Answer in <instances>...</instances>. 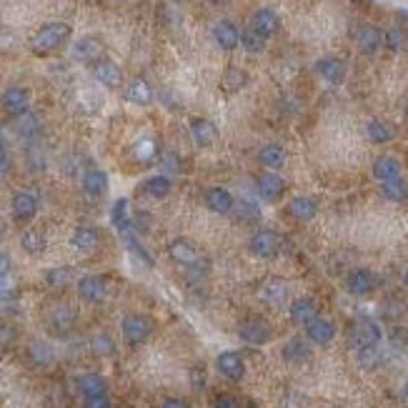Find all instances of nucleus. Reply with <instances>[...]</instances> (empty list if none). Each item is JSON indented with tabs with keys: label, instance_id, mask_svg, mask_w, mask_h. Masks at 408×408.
Listing matches in <instances>:
<instances>
[{
	"label": "nucleus",
	"instance_id": "23",
	"mask_svg": "<svg viewBox=\"0 0 408 408\" xmlns=\"http://www.w3.org/2000/svg\"><path fill=\"white\" fill-rule=\"evenodd\" d=\"M125 98L136 105H151L155 93H153V85L148 83L146 78H133L128 90H125Z\"/></svg>",
	"mask_w": 408,
	"mask_h": 408
},
{
	"label": "nucleus",
	"instance_id": "13",
	"mask_svg": "<svg viewBox=\"0 0 408 408\" xmlns=\"http://www.w3.org/2000/svg\"><path fill=\"white\" fill-rule=\"evenodd\" d=\"M105 283L103 278L98 276H83L78 281V296L83 298L85 303H100L105 298Z\"/></svg>",
	"mask_w": 408,
	"mask_h": 408
},
{
	"label": "nucleus",
	"instance_id": "15",
	"mask_svg": "<svg viewBox=\"0 0 408 408\" xmlns=\"http://www.w3.org/2000/svg\"><path fill=\"white\" fill-rule=\"evenodd\" d=\"M191 136H193V140L201 148H211L218 140V128H215V123L206 120V118H193L191 120Z\"/></svg>",
	"mask_w": 408,
	"mask_h": 408
},
{
	"label": "nucleus",
	"instance_id": "2",
	"mask_svg": "<svg viewBox=\"0 0 408 408\" xmlns=\"http://www.w3.org/2000/svg\"><path fill=\"white\" fill-rule=\"evenodd\" d=\"M120 331H123V339L131 346H140L153 333V323L146 316H140V313H128L123 319V323H120Z\"/></svg>",
	"mask_w": 408,
	"mask_h": 408
},
{
	"label": "nucleus",
	"instance_id": "32",
	"mask_svg": "<svg viewBox=\"0 0 408 408\" xmlns=\"http://www.w3.org/2000/svg\"><path fill=\"white\" fill-rule=\"evenodd\" d=\"M111 221L120 233H125V230L131 228V203H128V198H118V201L113 203Z\"/></svg>",
	"mask_w": 408,
	"mask_h": 408
},
{
	"label": "nucleus",
	"instance_id": "4",
	"mask_svg": "<svg viewBox=\"0 0 408 408\" xmlns=\"http://www.w3.org/2000/svg\"><path fill=\"white\" fill-rule=\"evenodd\" d=\"M93 78L105 88H120L123 85V70L120 65L108 58H100L98 63H93Z\"/></svg>",
	"mask_w": 408,
	"mask_h": 408
},
{
	"label": "nucleus",
	"instance_id": "37",
	"mask_svg": "<svg viewBox=\"0 0 408 408\" xmlns=\"http://www.w3.org/2000/svg\"><path fill=\"white\" fill-rule=\"evenodd\" d=\"M383 45H386L388 50H394V53H403V50H408V30L406 28H388L386 33H383Z\"/></svg>",
	"mask_w": 408,
	"mask_h": 408
},
{
	"label": "nucleus",
	"instance_id": "43",
	"mask_svg": "<svg viewBox=\"0 0 408 408\" xmlns=\"http://www.w3.org/2000/svg\"><path fill=\"white\" fill-rule=\"evenodd\" d=\"M15 131L21 133V136H35V133L41 131V120L33 116V113H23V116H18V123H15Z\"/></svg>",
	"mask_w": 408,
	"mask_h": 408
},
{
	"label": "nucleus",
	"instance_id": "47",
	"mask_svg": "<svg viewBox=\"0 0 408 408\" xmlns=\"http://www.w3.org/2000/svg\"><path fill=\"white\" fill-rule=\"evenodd\" d=\"M73 278V268H50L45 270V281L50 286H65Z\"/></svg>",
	"mask_w": 408,
	"mask_h": 408
},
{
	"label": "nucleus",
	"instance_id": "5",
	"mask_svg": "<svg viewBox=\"0 0 408 408\" xmlns=\"http://www.w3.org/2000/svg\"><path fill=\"white\" fill-rule=\"evenodd\" d=\"M238 336H241L246 343H253V346H263V343H268L270 336H273V328H270L266 321L261 319H250L246 323H241L238 328Z\"/></svg>",
	"mask_w": 408,
	"mask_h": 408
},
{
	"label": "nucleus",
	"instance_id": "36",
	"mask_svg": "<svg viewBox=\"0 0 408 408\" xmlns=\"http://www.w3.org/2000/svg\"><path fill=\"white\" fill-rule=\"evenodd\" d=\"M246 83H248V76H246V70L230 65V68L223 73L221 88L226 90V93H238L241 88H246Z\"/></svg>",
	"mask_w": 408,
	"mask_h": 408
},
{
	"label": "nucleus",
	"instance_id": "48",
	"mask_svg": "<svg viewBox=\"0 0 408 408\" xmlns=\"http://www.w3.org/2000/svg\"><path fill=\"white\" fill-rule=\"evenodd\" d=\"M93 348H96L100 356H113L116 353V346H113V341L105 336V333H98L96 341H93Z\"/></svg>",
	"mask_w": 408,
	"mask_h": 408
},
{
	"label": "nucleus",
	"instance_id": "35",
	"mask_svg": "<svg viewBox=\"0 0 408 408\" xmlns=\"http://www.w3.org/2000/svg\"><path fill=\"white\" fill-rule=\"evenodd\" d=\"M261 296H263V301H266V303L278 305V303H283L286 296H288V286H286L281 278H273V281H268V283L263 286Z\"/></svg>",
	"mask_w": 408,
	"mask_h": 408
},
{
	"label": "nucleus",
	"instance_id": "40",
	"mask_svg": "<svg viewBox=\"0 0 408 408\" xmlns=\"http://www.w3.org/2000/svg\"><path fill=\"white\" fill-rule=\"evenodd\" d=\"M30 358H33L35 366H50L56 361V351L45 341H33L30 343Z\"/></svg>",
	"mask_w": 408,
	"mask_h": 408
},
{
	"label": "nucleus",
	"instance_id": "21",
	"mask_svg": "<svg viewBox=\"0 0 408 408\" xmlns=\"http://www.w3.org/2000/svg\"><path fill=\"white\" fill-rule=\"evenodd\" d=\"M401 173H403V168H401V163H398V158H394V155H380V158L374 160V175L380 183L401 178Z\"/></svg>",
	"mask_w": 408,
	"mask_h": 408
},
{
	"label": "nucleus",
	"instance_id": "29",
	"mask_svg": "<svg viewBox=\"0 0 408 408\" xmlns=\"http://www.w3.org/2000/svg\"><path fill=\"white\" fill-rule=\"evenodd\" d=\"M83 191L88 195H103L108 191V175L100 171V168H90L83 173Z\"/></svg>",
	"mask_w": 408,
	"mask_h": 408
},
{
	"label": "nucleus",
	"instance_id": "28",
	"mask_svg": "<svg viewBox=\"0 0 408 408\" xmlns=\"http://www.w3.org/2000/svg\"><path fill=\"white\" fill-rule=\"evenodd\" d=\"M78 391L83 398H93V396H103L108 394V383L103 380V376L98 374H85L78 378Z\"/></svg>",
	"mask_w": 408,
	"mask_h": 408
},
{
	"label": "nucleus",
	"instance_id": "60",
	"mask_svg": "<svg viewBox=\"0 0 408 408\" xmlns=\"http://www.w3.org/2000/svg\"><path fill=\"white\" fill-rule=\"evenodd\" d=\"M406 116H408V100H406Z\"/></svg>",
	"mask_w": 408,
	"mask_h": 408
},
{
	"label": "nucleus",
	"instance_id": "45",
	"mask_svg": "<svg viewBox=\"0 0 408 408\" xmlns=\"http://www.w3.org/2000/svg\"><path fill=\"white\" fill-rule=\"evenodd\" d=\"M160 168H163V173H168V175H178L183 166H180V158L173 151H166V153H160Z\"/></svg>",
	"mask_w": 408,
	"mask_h": 408
},
{
	"label": "nucleus",
	"instance_id": "58",
	"mask_svg": "<svg viewBox=\"0 0 408 408\" xmlns=\"http://www.w3.org/2000/svg\"><path fill=\"white\" fill-rule=\"evenodd\" d=\"M208 3H213V6H218V3H223V0H208Z\"/></svg>",
	"mask_w": 408,
	"mask_h": 408
},
{
	"label": "nucleus",
	"instance_id": "34",
	"mask_svg": "<svg viewBox=\"0 0 408 408\" xmlns=\"http://www.w3.org/2000/svg\"><path fill=\"white\" fill-rule=\"evenodd\" d=\"M380 193H383V198H388V201H408V180L396 178V180H388V183H380Z\"/></svg>",
	"mask_w": 408,
	"mask_h": 408
},
{
	"label": "nucleus",
	"instance_id": "49",
	"mask_svg": "<svg viewBox=\"0 0 408 408\" xmlns=\"http://www.w3.org/2000/svg\"><path fill=\"white\" fill-rule=\"evenodd\" d=\"M85 408H113L111 403V396L103 394V396H93V398H83Z\"/></svg>",
	"mask_w": 408,
	"mask_h": 408
},
{
	"label": "nucleus",
	"instance_id": "11",
	"mask_svg": "<svg viewBox=\"0 0 408 408\" xmlns=\"http://www.w3.org/2000/svg\"><path fill=\"white\" fill-rule=\"evenodd\" d=\"M70 56L76 58V61H80V63H98L100 61V56H103V43L98 41V38H93V35L80 38V41L73 45Z\"/></svg>",
	"mask_w": 408,
	"mask_h": 408
},
{
	"label": "nucleus",
	"instance_id": "31",
	"mask_svg": "<svg viewBox=\"0 0 408 408\" xmlns=\"http://www.w3.org/2000/svg\"><path fill=\"white\" fill-rule=\"evenodd\" d=\"M171 178L168 175H153L148 178L143 186H140V193H146L148 198H155V201H163L168 193H171Z\"/></svg>",
	"mask_w": 408,
	"mask_h": 408
},
{
	"label": "nucleus",
	"instance_id": "16",
	"mask_svg": "<svg viewBox=\"0 0 408 408\" xmlns=\"http://www.w3.org/2000/svg\"><path fill=\"white\" fill-rule=\"evenodd\" d=\"M258 193H261L263 201H278L281 195L286 193V180L278 173H263L258 178Z\"/></svg>",
	"mask_w": 408,
	"mask_h": 408
},
{
	"label": "nucleus",
	"instance_id": "50",
	"mask_svg": "<svg viewBox=\"0 0 408 408\" xmlns=\"http://www.w3.org/2000/svg\"><path fill=\"white\" fill-rule=\"evenodd\" d=\"M13 288H15L13 278H10V276H0V298L10 296V293H13Z\"/></svg>",
	"mask_w": 408,
	"mask_h": 408
},
{
	"label": "nucleus",
	"instance_id": "52",
	"mask_svg": "<svg viewBox=\"0 0 408 408\" xmlns=\"http://www.w3.org/2000/svg\"><path fill=\"white\" fill-rule=\"evenodd\" d=\"M10 268H13V261H10V256L0 250V276H10Z\"/></svg>",
	"mask_w": 408,
	"mask_h": 408
},
{
	"label": "nucleus",
	"instance_id": "53",
	"mask_svg": "<svg viewBox=\"0 0 408 408\" xmlns=\"http://www.w3.org/2000/svg\"><path fill=\"white\" fill-rule=\"evenodd\" d=\"M8 173V151H6V143L0 138V175Z\"/></svg>",
	"mask_w": 408,
	"mask_h": 408
},
{
	"label": "nucleus",
	"instance_id": "6",
	"mask_svg": "<svg viewBox=\"0 0 408 408\" xmlns=\"http://www.w3.org/2000/svg\"><path fill=\"white\" fill-rule=\"evenodd\" d=\"M278 246H281V243H278V235L268 228L253 233V238H250V243H248L250 253L258 258H273L278 253Z\"/></svg>",
	"mask_w": 408,
	"mask_h": 408
},
{
	"label": "nucleus",
	"instance_id": "3",
	"mask_svg": "<svg viewBox=\"0 0 408 408\" xmlns=\"http://www.w3.org/2000/svg\"><path fill=\"white\" fill-rule=\"evenodd\" d=\"M351 343L358 348H368V346H378L380 343V325L374 319H358L351 325Z\"/></svg>",
	"mask_w": 408,
	"mask_h": 408
},
{
	"label": "nucleus",
	"instance_id": "8",
	"mask_svg": "<svg viewBox=\"0 0 408 408\" xmlns=\"http://www.w3.org/2000/svg\"><path fill=\"white\" fill-rule=\"evenodd\" d=\"M28 103H30V96L25 88H8L0 98V108L10 116H23V113H28Z\"/></svg>",
	"mask_w": 408,
	"mask_h": 408
},
{
	"label": "nucleus",
	"instance_id": "30",
	"mask_svg": "<svg viewBox=\"0 0 408 408\" xmlns=\"http://www.w3.org/2000/svg\"><path fill=\"white\" fill-rule=\"evenodd\" d=\"M160 155V148H158V140L153 138V136H143L140 140H136V146H133V158L140 160V163H151Z\"/></svg>",
	"mask_w": 408,
	"mask_h": 408
},
{
	"label": "nucleus",
	"instance_id": "1",
	"mask_svg": "<svg viewBox=\"0 0 408 408\" xmlns=\"http://www.w3.org/2000/svg\"><path fill=\"white\" fill-rule=\"evenodd\" d=\"M68 38H70L68 23H63V21L45 23V25L30 38V50H33L35 56H48V53L61 48Z\"/></svg>",
	"mask_w": 408,
	"mask_h": 408
},
{
	"label": "nucleus",
	"instance_id": "24",
	"mask_svg": "<svg viewBox=\"0 0 408 408\" xmlns=\"http://www.w3.org/2000/svg\"><path fill=\"white\" fill-rule=\"evenodd\" d=\"M250 28L256 30V33H261L263 38H270L273 33H278V28H281V18H278L273 10H268V8H261L256 15H253V25Z\"/></svg>",
	"mask_w": 408,
	"mask_h": 408
},
{
	"label": "nucleus",
	"instance_id": "59",
	"mask_svg": "<svg viewBox=\"0 0 408 408\" xmlns=\"http://www.w3.org/2000/svg\"><path fill=\"white\" fill-rule=\"evenodd\" d=\"M403 394H406V398H408V380H406V388H403Z\"/></svg>",
	"mask_w": 408,
	"mask_h": 408
},
{
	"label": "nucleus",
	"instance_id": "46",
	"mask_svg": "<svg viewBox=\"0 0 408 408\" xmlns=\"http://www.w3.org/2000/svg\"><path fill=\"white\" fill-rule=\"evenodd\" d=\"M125 243H128L131 253H136V258H140V261L146 263V266H153V258L148 256V250L138 243V238H136V235H131V230H125Z\"/></svg>",
	"mask_w": 408,
	"mask_h": 408
},
{
	"label": "nucleus",
	"instance_id": "22",
	"mask_svg": "<svg viewBox=\"0 0 408 408\" xmlns=\"http://www.w3.org/2000/svg\"><path fill=\"white\" fill-rule=\"evenodd\" d=\"M213 38L223 50H233V48H238V43H241V30L235 28V23L221 21L213 28Z\"/></svg>",
	"mask_w": 408,
	"mask_h": 408
},
{
	"label": "nucleus",
	"instance_id": "54",
	"mask_svg": "<svg viewBox=\"0 0 408 408\" xmlns=\"http://www.w3.org/2000/svg\"><path fill=\"white\" fill-rule=\"evenodd\" d=\"M160 408H191V406L186 401H180V398H168V401H163Z\"/></svg>",
	"mask_w": 408,
	"mask_h": 408
},
{
	"label": "nucleus",
	"instance_id": "56",
	"mask_svg": "<svg viewBox=\"0 0 408 408\" xmlns=\"http://www.w3.org/2000/svg\"><path fill=\"white\" fill-rule=\"evenodd\" d=\"M398 15H401L403 21H408V10H398Z\"/></svg>",
	"mask_w": 408,
	"mask_h": 408
},
{
	"label": "nucleus",
	"instance_id": "39",
	"mask_svg": "<svg viewBox=\"0 0 408 408\" xmlns=\"http://www.w3.org/2000/svg\"><path fill=\"white\" fill-rule=\"evenodd\" d=\"M21 246L25 253H30V256H41L43 250H45V235H43L41 230L30 228L21 235Z\"/></svg>",
	"mask_w": 408,
	"mask_h": 408
},
{
	"label": "nucleus",
	"instance_id": "33",
	"mask_svg": "<svg viewBox=\"0 0 408 408\" xmlns=\"http://www.w3.org/2000/svg\"><path fill=\"white\" fill-rule=\"evenodd\" d=\"M258 160H261V166H266L268 171H276V168L283 166L286 151L278 146V143H270V146L261 148V153H258Z\"/></svg>",
	"mask_w": 408,
	"mask_h": 408
},
{
	"label": "nucleus",
	"instance_id": "7",
	"mask_svg": "<svg viewBox=\"0 0 408 408\" xmlns=\"http://www.w3.org/2000/svg\"><path fill=\"white\" fill-rule=\"evenodd\" d=\"M38 206H41V201H38V195L33 191H18L13 195V203H10L15 221H30L38 213Z\"/></svg>",
	"mask_w": 408,
	"mask_h": 408
},
{
	"label": "nucleus",
	"instance_id": "19",
	"mask_svg": "<svg viewBox=\"0 0 408 408\" xmlns=\"http://www.w3.org/2000/svg\"><path fill=\"white\" fill-rule=\"evenodd\" d=\"M168 256L173 258L175 263H180V266H193V263H198V248L191 241H186V238H175L168 246Z\"/></svg>",
	"mask_w": 408,
	"mask_h": 408
},
{
	"label": "nucleus",
	"instance_id": "12",
	"mask_svg": "<svg viewBox=\"0 0 408 408\" xmlns=\"http://www.w3.org/2000/svg\"><path fill=\"white\" fill-rule=\"evenodd\" d=\"M215 366H218V371L230 380H241L243 374H246V363H243L241 353H235V351H223L221 356H218V361H215Z\"/></svg>",
	"mask_w": 408,
	"mask_h": 408
},
{
	"label": "nucleus",
	"instance_id": "14",
	"mask_svg": "<svg viewBox=\"0 0 408 408\" xmlns=\"http://www.w3.org/2000/svg\"><path fill=\"white\" fill-rule=\"evenodd\" d=\"M356 43H358V48L366 53V56H374V53H378L380 45H383V33H380L376 25H361L358 30H356Z\"/></svg>",
	"mask_w": 408,
	"mask_h": 408
},
{
	"label": "nucleus",
	"instance_id": "44",
	"mask_svg": "<svg viewBox=\"0 0 408 408\" xmlns=\"http://www.w3.org/2000/svg\"><path fill=\"white\" fill-rule=\"evenodd\" d=\"M358 363L363 368H376L380 363V351L378 346H368V348H358Z\"/></svg>",
	"mask_w": 408,
	"mask_h": 408
},
{
	"label": "nucleus",
	"instance_id": "55",
	"mask_svg": "<svg viewBox=\"0 0 408 408\" xmlns=\"http://www.w3.org/2000/svg\"><path fill=\"white\" fill-rule=\"evenodd\" d=\"M3 233H6V223H3V218H0V238H3Z\"/></svg>",
	"mask_w": 408,
	"mask_h": 408
},
{
	"label": "nucleus",
	"instance_id": "9",
	"mask_svg": "<svg viewBox=\"0 0 408 408\" xmlns=\"http://www.w3.org/2000/svg\"><path fill=\"white\" fill-rule=\"evenodd\" d=\"M316 73L323 78L325 83L341 85L346 80V63L341 61V58H321L316 63Z\"/></svg>",
	"mask_w": 408,
	"mask_h": 408
},
{
	"label": "nucleus",
	"instance_id": "17",
	"mask_svg": "<svg viewBox=\"0 0 408 408\" xmlns=\"http://www.w3.org/2000/svg\"><path fill=\"white\" fill-rule=\"evenodd\" d=\"M305 336H308V341H313V343H319V346H325V343H331L333 336H336V325H333V321L328 319H313L311 323L305 325Z\"/></svg>",
	"mask_w": 408,
	"mask_h": 408
},
{
	"label": "nucleus",
	"instance_id": "10",
	"mask_svg": "<svg viewBox=\"0 0 408 408\" xmlns=\"http://www.w3.org/2000/svg\"><path fill=\"white\" fill-rule=\"evenodd\" d=\"M48 325L56 333H68L76 325V308H70L65 303H56L48 313Z\"/></svg>",
	"mask_w": 408,
	"mask_h": 408
},
{
	"label": "nucleus",
	"instance_id": "25",
	"mask_svg": "<svg viewBox=\"0 0 408 408\" xmlns=\"http://www.w3.org/2000/svg\"><path fill=\"white\" fill-rule=\"evenodd\" d=\"M313 319H319V305L311 298H298L291 303V321L293 323L308 325Z\"/></svg>",
	"mask_w": 408,
	"mask_h": 408
},
{
	"label": "nucleus",
	"instance_id": "51",
	"mask_svg": "<svg viewBox=\"0 0 408 408\" xmlns=\"http://www.w3.org/2000/svg\"><path fill=\"white\" fill-rule=\"evenodd\" d=\"M213 408H241V401L233 398V396H221V398L215 401Z\"/></svg>",
	"mask_w": 408,
	"mask_h": 408
},
{
	"label": "nucleus",
	"instance_id": "27",
	"mask_svg": "<svg viewBox=\"0 0 408 408\" xmlns=\"http://www.w3.org/2000/svg\"><path fill=\"white\" fill-rule=\"evenodd\" d=\"M73 248L78 250V253H93V250L98 248V243H100V238H98V230L96 228H88V226H80V228L73 230Z\"/></svg>",
	"mask_w": 408,
	"mask_h": 408
},
{
	"label": "nucleus",
	"instance_id": "18",
	"mask_svg": "<svg viewBox=\"0 0 408 408\" xmlns=\"http://www.w3.org/2000/svg\"><path fill=\"white\" fill-rule=\"evenodd\" d=\"M206 203H208V208H211L213 213H221V215L230 213V211H233V206H235L233 195H230L228 191H226V188H221V186L208 188V191H206Z\"/></svg>",
	"mask_w": 408,
	"mask_h": 408
},
{
	"label": "nucleus",
	"instance_id": "57",
	"mask_svg": "<svg viewBox=\"0 0 408 408\" xmlns=\"http://www.w3.org/2000/svg\"><path fill=\"white\" fill-rule=\"evenodd\" d=\"M403 286H406V288H408V270H406V273H403Z\"/></svg>",
	"mask_w": 408,
	"mask_h": 408
},
{
	"label": "nucleus",
	"instance_id": "42",
	"mask_svg": "<svg viewBox=\"0 0 408 408\" xmlns=\"http://www.w3.org/2000/svg\"><path fill=\"white\" fill-rule=\"evenodd\" d=\"M241 45L248 50V53H263V50H266V38H263L261 33H256L253 28H248L241 33Z\"/></svg>",
	"mask_w": 408,
	"mask_h": 408
},
{
	"label": "nucleus",
	"instance_id": "26",
	"mask_svg": "<svg viewBox=\"0 0 408 408\" xmlns=\"http://www.w3.org/2000/svg\"><path fill=\"white\" fill-rule=\"evenodd\" d=\"M288 213L296 218V221H313L316 213H319V203L308 198V195H298L288 203Z\"/></svg>",
	"mask_w": 408,
	"mask_h": 408
},
{
	"label": "nucleus",
	"instance_id": "41",
	"mask_svg": "<svg viewBox=\"0 0 408 408\" xmlns=\"http://www.w3.org/2000/svg\"><path fill=\"white\" fill-rule=\"evenodd\" d=\"M308 356H311V348L305 346L301 339L288 341V343L283 346V358L291 361V363H301V361H305Z\"/></svg>",
	"mask_w": 408,
	"mask_h": 408
},
{
	"label": "nucleus",
	"instance_id": "20",
	"mask_svg": "<svg viewBox=\"0 0 408 408\" xmlns=\"http://www.w3.org/2000/svg\"><path fill=\"white\" fill-rule=\"evenodd\" d=\"M346 286H348V291H351L353 296H368V293H374V288H376V278H374L371 270L356 268V270H351Z\"/></svg>",
	"mask_w": 408,
	"mask_h": 408
},
{
	"label": "nucleus",
	"instance_id": "38",
	"mask_svg": "<svg viewBox=\"0 0 408 408\" xmlns=\"http://www.w3.org/2000/svg\"><path fill=\"white\" fill-rule=\"evenodd\" d=\"M366 136L371 143H391L394 140V128L388 123H383V120H371V123L366 125Z\"/></svg>",
	"mask_w": 408,
	"mask_h": 408
}]
</instances>
